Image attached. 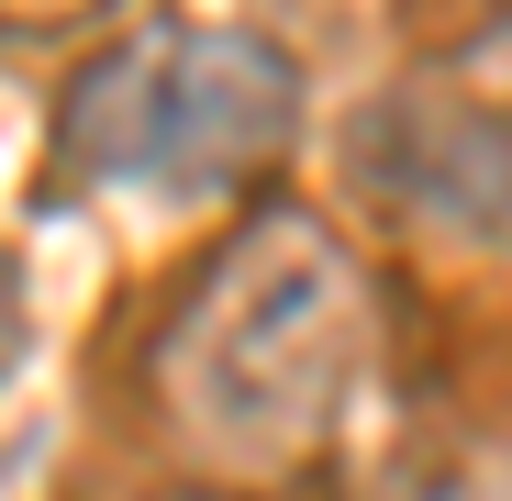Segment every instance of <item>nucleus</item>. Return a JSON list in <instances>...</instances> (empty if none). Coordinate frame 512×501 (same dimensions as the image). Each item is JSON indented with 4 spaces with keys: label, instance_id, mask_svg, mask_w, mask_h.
Instances as JSON below:
<instances>
[{
    "label": "nucleus",
    "instance_id": "1",
    "mask_svg": "<svg viewBox=\"0 0 512 501\" xmlns=\"http://www.w3.org/2000/svg\"><path fill=\"white\" fill-rule=\"evenodd\" d=\"M368 379V268L323 212H245L156 334V412L234 490L301 479Z\"/></svg>",
    "mask_w": 512,
    "mask_h": 501
},
{
    "label": "nucleus",
    "instance_id": "2",
    "mask_svg": "<svg viewBox=\"0 0 512 501\" xmlns=\"http://www.w3.org/2000/svg\"><path fill=\"white\" fill-rule=\"evenodd\" d=\"M301 145V67L268 34L223 23H134L78 56L56 101V179L101 201L212 212L256 190Z\"/></svg>",
    "mask_w": 512,
    "mask_h": 501
},
{
    "label": "nucleus",
    "instance_id": "3",
    "mask_svg": "<svg viewBox=\"0 0 512 501\" xmlns=\"http://www.w3.org/2000/svg\"><path fill=\"white\" fill-rule=\"evenodd\" d=\"M412 201L468 234H512V123L468 101L457 123H412Z\"/></svg>",
    "mask_w": 512,
    "mask_h": 501
},
{
    "label": "nucleus",
    "instance_id": "4",
    "mask_svg": "<svg viewBox=\"0 0 512 501\" xmlns=\"http://www.w3.org/2000/svg\"><path fill=\"white\" fill-rule=\"evenodd\" d=\"M123 0H0V34L12 45H56V34H90V23H112Z\"/></svg>",
    "mask_w": 512,
    "mask_h": 501
},
{
    "label": "nucleus",
    "instance_id": "5",
    "mask_svg": "<svg viewBox=\"0 0 512 501\" xmlns=\"http://www.w3.org/2000/svg\"><path fill=\"white\" fill-rule=\"evenodd\" d=\"M457 90H468V101H490V112L512 123V12H501V23L457 56Z\"/></svg>",
    "mask_w": 512,
    "mask_h": 501
},
{
    "label": "nucleus",
    "instance_id": "6",
    "mask_svg": "<svg viewBox=\"0 0 512 501\" xmlns=\"http://www.w3.org/2000/svg\"><path fill=\"white\" fill-rule=\"evenodd\" d=\"M12 334H23V279H12V257H0V368H12Z\"/></svg>",
    "mask_w": 512,
    "mask_h": 501
}]
</instances>
